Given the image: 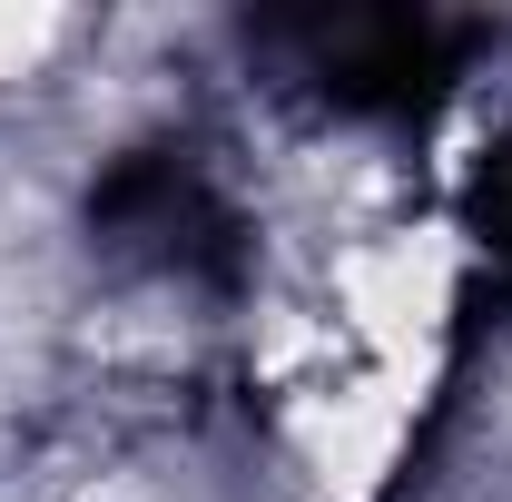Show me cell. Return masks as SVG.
<instances>
[{
	"label": "cell",
	"mask_w": 512,
	"mask_h": 502,
	"mask_svg": "<svg viewBox=\"0 0 512 502\" xmlns=\"http://www.w3.org/2000/svg\"><path fill=\"white\" fill-rule=\"evenodd\" d=\"M89 227L109 237V247H138L158 256V266H178V276H237V207L217 197V178L197 168L188 148H138L119 158L99 197H89Z\"/></svg>",
	"instance_id": "cell-1"
},
{
	"label": "cell",
	"mask_w": 512,
	"mask_h": 502,
	"mask_svg": "<svg viewBox=\"0 0 512 502\" xmlns=\"http://www.w3.org/2000/svg\"><path fill=\"white\" fill-rule=\"evenodd\" d=\"M276 40H296L306 79L355 119H414L463 69V30H444V20H296Z\"/></svg>",
	"instance_id": "cell-2"
},
{
	"label": "cell",
	"mask_w": 512,
	"mask_h": 502,
	"mask_svg": "<svg viewBox=\"0 0 512 502\" xmlns=\"http://www.w3.org/2000/svg\"><path fill=\"white\" fill-rule=\"evenodd\" d=\"M473 256H483L493 306H512V138L483 158V178H473Z\"/></svg>",
	"instance_id": "cell-3"
}]
</instances>
